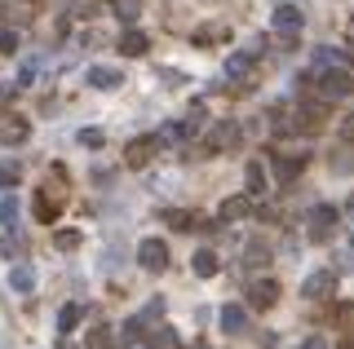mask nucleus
Here are the masks:
<instances>
[{
    "instance_id": "1",
    "label": "nucleus",
    "mask_w": 354,
    "mask_h": 349,
    "mask_svg": "<svg viewBox=\"0 0 354 349\" xmlns=\"http://www.w3.org/2000/svg\"><path fill=\"white\" fill-rule=\"evenodd\" d=\"M319 93L328 97V102H341V97L354 93V80L346 67H319Z\"/></svg>"
},
{
    "instance_id": "2",
    "label": "nucleus",
    "mask_w": 354,
    "mask_h": 349,
    "mask_svg": "<svg viewBox=\"0 0 354 349\" xmlns=\"http://www.w3.org/2000/svg\"><path fill=\"white\" fill-rule=\"evenodd\" d=\"M138 266L151 270V275L169 270V243H164V239H142L138 243Z\"/></svg>"
},
{
    "instance_id": "3",
    "label": "nucleus",
    "mask_w": 354,
    "mask_h": 349,
    "mask_svg": "<svg viewBox=\"0 0 354 349\" xmlns=\"http://www.w3.org/2000/svg\"><path fill=\"white\" fill-rule=\"evenodd\" d=\"M270 27L279 31V36L297 40V36H301V27H306V18H301V9H297L292 0H283V5H279V9H274V14H270Z\"/></svg>"
},
{
    "instance_id": "4",
    "label": "nucleus",
    "mask_w": 354,
    "mask_h": 349,
    "mask_svg": "<svg viewBox=\"0 0 354 349\" xmlns=\"http://www.w3.org/2000/svg\"><path fill=\"white\" fill-rule=\"evenodd\" d=\"M306 221H310V239H315V243H328L332 230H337V208H332V203H315Z\"/></svg>"
},
{
    "instance_id": "5",
    "label": "nucleus",
    "mask_w": 354,
    "mask_h": 349,
    "mask_svg": "<svg viewBox=\"0 0 354 349\" xmlns=\"http://www.w3.org/2000/svg\"><path fill=\"white\" fill-rule=\"evenodd\" d=\"M332 292H337V275H332V270H315V275H306V283H301L306 301H328Z\"/></svg>"
},
{
    "instance_id": "6",
    "label": "nucleus",
    "mask_w": 354,
    "mask_h": 349,
    "mask_svg": "<svg viewBox=\"0 0 354 349\" xmlns=\"http://www.w3.org/2000/svg\"><path fill=\"white\" fill-rule=\"evenodd\" d=\"M58 212H62V190L49 195V186H40V195H36V221L40 226H53V221H58Z\"/></svg>"
},
{
    "instance_id": "7",
    "label": "nucleus",
    "mask_w": 354,
    "mask_h": 349,
    "mask_svg": "<svg viewBox=\"0 0 354 349\" xmlns=\"http://www.w3.org/2000/svg\"><path fill=\"white\" fill-rule=\"evenodd\" d=\"M155 146H160L155 137H133L124 146V163H129V168H147L151 155H155Z\"/></svg>"
},
{
    "instance_id": "8",
    "label": "nucleus",
    "mask_w": 354,
    "mask_h": 349,
    "mask_svg": "<svg viewBox=\"0 0 354 349\" xmlns=\"http://www.w3.org/2000/svg\"><path fill=\"white\" fill-rule=\"evenodd\" d=\"M274 301H279V283H274V279H257L248 288V305H252V310H270Z\"/></svg>"
},
{
    "instance_id": "9",
    "label": "nucleus",
    "mask_w": 354,
    "mask_h": 349,
    "mask_svg": "<svg viewBox=\"0 0 354 349\" xmlns=\"http://www.w3.org/2000/svg\"><path fill=\"white\" fill-rule=\"evenodd\" d=\"M27 137H31V124L22 115H5V119H0V141H5V146H22Z\"/></svg>"
},
{
    "instance_id": "10",
    "label": "nucleus",
    "mask_w": 354,
    "mask_h": 349,
    "mask_svg": "<svg viewBox=\"0 0 354 349\" xmlns=\"http://www.w3.org/2000/svg\"><path fill=\"white\" fill-rule=\"evenodd\" d=\"M84 84H93V89H120V84H124V71L120 67H88L84 71Z\"/></svg>"
},
{
    "instance_id": "11",
    "label": "nucleus",
    "mask_w": 354,
    "mask_h": 349,
    "mask_svg": "<svg viewBox=\"0 0 354 349\" xmlns=\"http://www.w3.org/2000/svg\"><path fill=\"white\" fill-rule=\"evenodd\" d=\"M147 349H182V336H177L169 323H155L147 332Z\"/></svg>"
},
{
    "instance_id": "12",
    "label": "nucleus",
    "mask_w": 354,
    "mask_h": 349,
    "mask_svg": "<svg viewBox=\"0 0 354 349\" xmlns=\"http://www.w3.org/2000/svg\"><path fill=\"white\" fill-rule=\"evenodd\" d=\"M252 58H257V49H239V53H230V58H226V80H248Z\"/></svg>"
},
{
    "instance_id": "13",
    "label": "nucleus",
    "mask_w": 354,
    "mask_h": 349,
    "mask_svg": "<svg viewBox=\"0 0 354 349\" xmlns=\"http://www.w3.org/2000/svg\"><path fill=\"white\" fill-rule=\"evenodd\" d=\"M217 323H221V332H248V310L243 305H221Z\"/></svg>"
},
{
    "instance_id": "14",
    "label": "nucleus",
    "mask_w": 354,
    "mask_h": 349,
    "mask_svg": "<svg viewBox=\"0 0 354 349\" xmlns=\"http://www.w3.org/2000/svg\"><path fill=\"white\" fill-rule=\"evenodd\" d=\"M195 45H221V40H230V23H204L191 31Z\"/></svg>"
},
{
    "instance_id": "15",
    "label": "nucleus",
    "mask_w": 354,
    "mask_h": 349,
    "mask_svg": "<svg viewBox=\"0 0 354 349\" xmlns=\"http://www.w3.org/2000/svg\"><path fill=\"white\" fill-rule=\"evenodd\" d=\"M151 49V40H147V31H138V27H129L124 36H120V53L124 58H142V53Z\"/></svg>"
},
{
    "instance_id": "16",
    "label": "nucleus",
    "mask_w": 354,
    "mask_h": 349,
    "mask_svg": "<svg viewBox=\"0 0 354 349\" xmlns=\"http://www.w3.org/2000/svg\"><path fill=\"white\" fill-rule=\"evenodd\" d=\"M257 203H252V195H235V199H226L221 203V221H243Z\"/></svg>"
},
{
    "instance_id": "17",
    "label": "nucleus",
    "mask_w": 354,
    "mask_h": 349,
    "mask_svg": "<svg viewBox=\"0 0 354 349\" xmlns=\"http://www.w3.org/2000/svg\"><path fill=\"white\" fill-rule=\"evenodd\" d=\"M235 137H239V128H235V124H226V119H221V124L213 128V133H208L204 150H208V155H217V150H221V146H230V141H235Z\"/></svg>"
},
{
    "instance_id": "18",
    "label": "nucleus",
    "mask_w": 354,
    "mask_h": 349,
    "mask_svg": "<svg viewBox=\"0 0 354 349\" xmlns=\"http://www.w3.org/2000/svg\"><path fill=\"white\" fill-rule=\"evenodd\" d=\"M243 186H248L252 199H257V195H266V186H270V177H266V168H261L257 159H252L248 168H243Z\"/></svg>"
},
{
    "instance_id": "19",
    "label": "nucleus",
    "mask_w": 354,
    "mask_h": 349,
    "mask_svg": "<svg viewBox=\"0 0 354 349\" xmlns=\"http://www.w3.org/2000/svg\"><path fill=\"white\" fill-rule=\"evenodd\" d=\"M9 288L22 292V297L36 292V270H31V266H14V270H9Z\"/></svg>"
},
{
    "instance_id": "20",
    "label": "nucleus",
    "mask_w": 354,
    "mask_h": 349,
    "mask_svg": "<svg viewBox=\"0 0 354 349\" xmlns=\"http://www.w3.org/2000/svg\"><path fill=\"white\" fill-rule=\"evenodd\" d=\"M142 336H147V319H142V314H133V319L120 323V345H138Z\"/></svg>"
},
{
    "instance_id": "21",
    "label": "nucleus",
    "mask_w": 354,
    "mask_h": 349,
    "mask_svg": "<svg viewBox=\"0 0 354 349\" xmlns=\"http://www.w3.org/2000/svg\"><path fill=\"white\" fill-rule=\"evenodd\" d=\"M315 62H319V67H346V62H350V49L324 45V49H315Z\"/></svg>"
},
{
    "instance_id": "22",
    "label": "nucleus",
    "mask_w": 354,
    "mask_h": 349,
    "mask_svg": "<svg viewBox=\"0 0 354 349\" xmlns=\"http://www.w3.org/2000/svg\"><path fill=\"white\" fill-rule=\"evenodd\" d=\"M301 163H306L301 155H297V159H292V155H274V177H279L283 186H288V181H292L297 172H301Z\"/></svg>"
},
{
    "instance_id": "23",
    "label": "nucleus",
    "mask_w": 354,
    "mask_h": 349,
    "mask_svg": "<svg viewBox=\"0 0 354 349\" xmlns=\"http://www.w3.org/2000/svg\"><path fill=\"white\" fill-rule=\"evenodd\" d=\"M191 270L199 279H213L217 275V252H208V248H199V252L191 257Z\"/></svg>"
},
{
    "instance_id": "24",
    "label": "nucleus",
    "mask_w": 354,
    "mask_h": 349,
    "mask_svg": "<svg viewBox=\"0 0 354 349\" xmlns=\"http://www.w3.org/2000/svg\"><path fill=\"white\" fill-rule=\"evenodd\" d=\"M80 314H84L80 305H62V310H58V332H62V336H71L75 327H80Z\"/></svg>"
},
{
    "instance_id": "25",
    "label": "nucleus",
    "mask_w": 354,
    "mask_h": 349,
    "mask_svg": "<svg viewBox=\"0 0 354 349\" xmlns=\"http://www.w3.org/2000/svg\"><path fill=\"white\" fill-rule=\"evenodd\" d=\"M111 5V14L120 18V23H133V18L142 14V0H106Z\"/></svg>"
},
{
    "instance_id": "26",
    "label": "nucleus",
    "mask_w": 354,
    "mask_h": 349,
    "mask_svg": "<svg viewBox=\"0 0 354 349\" xmlns=\"http://www.w3.org/2000/svg\"><path fill=\"white\" fill-rule=\"evenodd\" d=\"M0 226H9V230L18 226V199H14V195H5V199H0Z\"/></svg>"
},
{
    "instance_id": "27",
    "label": "nucleus",
    "mask_w": 354,
    "mask_h": 349,
    "mask_svg": "<svg viewBox=\"0 0 354 349\" xmlns=\"http://www.w3.org/2000/svg\"><path fill=\"white\" fill-rule=\"evenodd\" d=\"M164 221L177 226V230H191V226H195V217H191V212H177V208H164Z\"/></svg>"
},
{
    "instance_id": "28",
    "label": "nucleus",
    "mask_w": 354,
    "mask_h": 349,
    "mask_svg": "<svg viewBox=\"0 0 354 349\" xmlns=\"http://www.w3.org/2000/svg\"><path fill=\"white\" fill-rule=\"evenodd\" d=\"M142 319H147V323H160L164 319V297H151L147 305H142Z\"/></svg>"
},
{
    "instance_id": "29",
    "label": "nucleus",
    "mask_w": 354,
    "mask_h": 349,
    "mask_svg": "<svg viewBox=\"0 0 354 349\" xmlns=\"http://www.w3.org/2000/svg\"><path fill=\"white\" fill-rule=\"evenodd\" d=\"M9 186H18V163L14 159L0 163V190H9Z\"/></svg>"
},
{
    "instance_id": "30",
    "label": "nucleus",
    "mask_w": 354,
    "mask_h": 349,
    "mask_svg": "<svg viewBox=\"0 0 354 349\" xmlns=\"http://www.w3.org/2000/svg\"><path fill=\"white\" fill-rule=\"evenodd\" d=\"M71 14H75V18H84V23H88V18L97 14V0H71Z\"/></svg>"
},
{
    "instance_id": "31",
    "label": "nucleus",
    "mask_w": 354,
    "mask_h": 349,
    "mask_svg": "<svg viewBox=\"0 0 354 349\" xmlns=\"http://www.w3.org/2000/svg\"><path fill=\"white\" fill-rule=\"evenodd\" d=\"M332 172H354V150H337V159H332Z\"/></svg>"
},
{
    "instance_id": "32",
    "label": "nucleus",
    "mask_w": 354,
    "mask_h": 349,
    "mask_svg": "<svg viewBox=\"0 0 354 349\" xmlns=\"http://www.w3.org/2000/svg\"><path fill=\"white\" fill-rule=\"evenodd\" d=\"M0 53H9V58H14V53H18V31H0Z\"/></svg>"
},
{
    "instance_id": "33",
    "label": "nucleus",
    "mask_w": 354,
    "mask_h": 349,
    "mask_svg": "<svg viewBox=\"0 0 354 349\" xmlns=\"http://www.w3.org/2000/svg\"><path fill=\"white\" fill-rule=\"evenodd\" d=\"M53 243H58L62 252H71V248L80 243V235H75V230H58V235H53Z\"/></svg>"
},
{
    "instance_id": "34",
    "label": "nucleus",
    "mask_w": 354,
    "mask_h": 349,
    "mask_svg": "<svg viewBox=\"0 0 354 349\" xmlns=\"http://www.w3.org/2000/svg\"><path fill=\"white\" fill-rule=\"evenodd\" d=\"M31 80H36V62H22V71H18V89H27Z\"/></svg>"
},
{
    "instance_id": "35",
    "label": "nucleus",
    "mask_w": 354,
    "mask_h": 349,
    "mask_svg": "<svg viewBox=\"0 0 354 349\" xmlns=\"http://www.w3.org/2000/svg\"><path fill=\"white\" fill-rule=\"evenodd\" d=\"M84 349H111V336H106V332H93V336L84 341Z\"/></svg>"
},
{
    "instance_id": "36",
    "label": "nucleus",
    "mask_w": 354,
    "mask_h": 349,
    "mask_svg": "<svg viewBox=\"0 0 354 349\" xmlns=\"http://www.w3.org/2000/svg\"><path fill=\"white\" fill-rule=\"evenodd\" d=\"M0 252H5V257H14V252H22V239H18V235H14V239L5 235V243H0Z\"/></svg>"
},
{
    "instance_id": "37",
    "label": "nucleus",
    "mask_w": 354,
    "mask_h": 349,
    "mask_svg": "<svg viewBox=\"0 0 354 349\" xmlns=\"http://www.w3.org/2000/svg\"><path fill=\"white\" fill-rule=\"evenodd\" d=\"M80 141H84V146H102V133H97V128H84V133H80Z\"/></svg>"
},
{
    "instance_id": "38",
    "label": "nucleus",
    "mask_w": 354,
    "mask_h": 349,
    "mask_svg": "<svg viewBox=\"0 0 354 349\" xmlns=\"http://www.w3.org/2000/svg\"><path fill=\"white\" fill-rule=\"evenodd\" d=\"M297 349H332V345L324 341V336H310V341H301V345H297Z\"/></svg>"
},
{
    "instance_id": "39",
    "label": "nucleus",
    "mask_w": 354,
    "mask_h": 349,
    "mask_svg": "<svg viewBox=\"0 0 354 349\" xmlns=\"http://www.w3.org/2000/svg\"><path fill=\"white\" fill-rule=\"evenodd\" d=\"M14 89H18V84H5V80H0V106H5L9 97H14Z\"/></svg>"
},
{
    "instance_id": "40",
    "label": "nucleus",
    "mask_w": 354,
    "mask_h": 349,
    "mask_svg": "<svg viewBox=\"0 0 354 349\" xmlns=\"http://www.w3.org/2000/svg\"><path fill=\"white\" fill-rule=\"evenodd\" d=\"M341 137L354 141V115H346V124H341Z\"/></svg>"
},
{
    "instance_id": "41",
    "label": "nucleus",
    "mask_w": 354,
    "mask_h": 349,
    "mask_svg": "<svg viewBox=\"0 0 354 349\" xmlns=\"http://www.w3.org/2000/svg\"><path fill=\"white\" fill-rule=\"evenodd\" d=\"M346 212H350V217H354V195H350V199H346Z\"/></svg>"
},
{
    "instance_id": "42",
    "label": "nucleus",
    "mask_w": 354,
    "mask_h": 349,
    "mask_svg": "<svg viewBox=\"0 0 354 349\" xmlns=\"http://www.w3.org/2000/svg\"><path fill=\"white\" fill-rule=\"evenodd\" d=\"M191 349H213V345H191Z\"/></svg>"
},
{
    "instance_id": "43",
    "label": "nucleus",
    "mask_w": 354,
    "mask_h": 349,
    "mask_svg": "<svg viewBox=\"0 0 354 349\" xmlns=\"http://www.w3.org/2000/svg\"><path fill=\"white\" fill-rule=\"evenodd\" d=\"M341 349H354V345H341Z\"/></svg>"
},
{
    "instance_id": "44",
    "label": "nucleus",
    "mask_w": 354,
    "mask_h": 349,
    "mask_svg": "<svg viewBox=\"0 0 354 349\" xmlns=\"http://www.w3.org/2000/svg\"><path fill=\"white\" fill-rule=\"evenodd\" d=\"M350 270H354V257H350Z\"/></svg>"
}]
</instances>
